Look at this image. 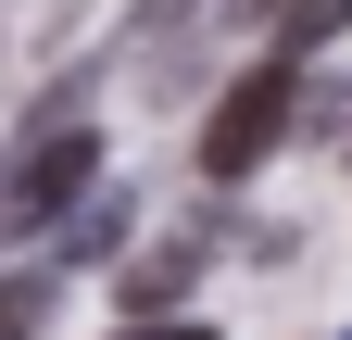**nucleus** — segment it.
<instances>
[{"label": "nucleus", "instance_id": "obj_3", "mask_svg": "<svg viewBox=\"0 0 352 340\" xmlns=\"http://www.w3.org/2000/svg\"><path fill=\"white\" fill-rule=\"evenodd\" d=\"M189 277H201V240L139 252V265H126V315H176V303H189Z\"/></svg>", "mask_w": 352, "mask_h": 340}, {"label": "nucleus", "instance_id": "obj_2", "mask_svg": "<svg viewBox=\"0 0 352 340\" xmlns=\"http://www.w3.org/2000/svg\"><path fill=\"white\" fill-rule=\"evenodd\" d=\"M101 189V139H88V126H38L25 114V139H13V177H0V215L13 227H51V215H76V202Z\"/></svg>", "mask_w": 352, "mask_h": 340}, {"label": "nucleus", "instance_id": "obj_4", "mask_svg": "<svg viewBox=\"0 0 352 340\" xmlns=\"http://www.w3.org/2000/svg\"><path fill=\"white\" fill-rule=\"evenodd\" d=\"M113 240H126V189H88L76 215H63V265H101Z\"/></svg>", "mask_w": 352, "mask_h": 340}, {"label": "nucleus", "instance_id": "obj_7", "mask_svg": "<svg viewBox=\"0 0 352 340\" xmlns=\"http://www.w3.org/2000/svg\"><path fill=\"white\" fill-rule=\"evenodd\" d=\"M113 340H214V328H201V315H126Z\"/></svg>", "mask_w": 352, "mask_h": 340}, {"label": "nucleus", "instance_id": "obj_8", "mask_svg": "<svg viewBox=\"0 0 352 340\" xmlns=\"http://www.w3.org/2000/svg\"><path fill=\"white\" fill-rule=\"evenodd\" d=\"M176 13H189V0H139V38H164V25H176Z\"/></svg>", "mask_w": 352, "mask_h": 340}, {"label": "nucleus", "instance_id": "obj_6", "mask_svg": "<svg viewBox=\"0 0 352 340\" xmlns=\"http://www.w3.org/2000/svg\"><path fill=\"white\" fill-rule=\"evenodd\" d=\"M38 315H51V277H13V290H0V340H25Z\"/></svg>", "mask_w": 352, "mask_h": 340}, {"label": "nucleus", "instance_id": "obj_1", "mask_svg": "<svg viewBox=\"0 0 352 340\" xmlns=\"http://www.w3.org/2000/svg\"><path fill=\"white\" fill-rule=\"evenodd\" d=\"M289 114H302V63H289V51H264V63L239 76V89L201 114V177H214V189H239L252 164L289 139Z\"/></svg>", "mask_w": 352, "mask_h": 340}, {"label": "nucleus", "instance_id": "obj_5", "mask_svg": "<svg viewBox=\"0 0 352 340\" xmlns=\"http://www.w3.org/2000/svg\"><path fill=\"white\" fill-rule=\"evenodd\" d=\"M340 25H352V0H289V13H277V51L302 63V51H327Z\"/></svg>", "mask_w": 352, "mask_h": 340}]
</instances>
